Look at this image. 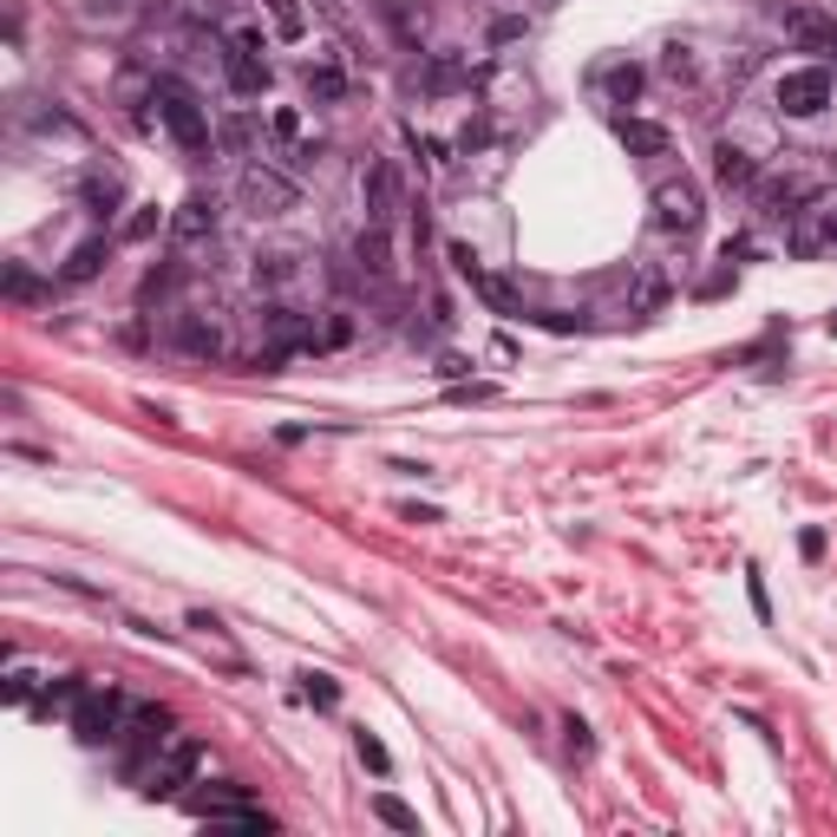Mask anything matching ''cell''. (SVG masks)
<instances>
[{"label":"cell","instance_id":"6da1fadb","mask_svg":"<svg viewBox=\"0 0 837 837\" xmlns=\"http://www.w3.org/2000/svg\"><path fill=\"white\" fill-rule=\"evenodd\" d=\"M151 105H157V124L177 137V151H190V157L210 151V111L196 105V92L183 79H157L151 85Z\"/></svg>","mask_w":837,"mask_h":837},{"label":"cell","instance_id":"7a4b0ae2","mask_svg":"<svg viewBox=\"0 0 837 837\" xmlns=\"http://www.w3.org/2000/svg\"><path fill=\"white\" fill-rule=\"evenodd\" d=\"M223 79H229L236 98H262V92H268V59H262V33H255V26H242V33L223 46Z\"/></svg>","mask_w":837,"mask_h":837},{"label":"cell","instance_id":"3957f363","mask_svg":"<svg viewBox=\"0 0 837 837\" xmlns=\"http://www.w3.org/2000/svg\"><path fill=\"white\" fill-rule=\"evenodd\" d=\"M124 714H131V707H124V694H118V687H92V694L72 707V733H79L85 746H105V740H118V733H124Z\"/></svg>","mask_w":837,"mask_h":837},{"label":"cell","instance_id":"277c9868","mask_svg":"<svg viewBox=\"0 0 837 837\" xmlns=\"http://www.w3.org/2000/svg\"><path fill=\"white\" fill-rule=\"evenodd\" d=\"M832 98H837L832 65H799V72L779 79V111H786V118H818Z\"/></svg>","mask_w":837,"mask_h":837},{"label":"cell","instance_id":"5b68a950","mask_svg":"<svg viewBox=\"0 0 837 837\" xmlns=\"http://www.w3.org/2000/svg\"><path fill=\"white\" fill-rule=\"evenodd\" d=\"M236 190H242V203H249L255 216H288V210H301V190H295L282 170H268V164H249Z\"/></svg>","mask_w":837,"mask_h":837},{"label":"cell","instance_id":"8992f818","mask_svg":"<svg viewBox=\"0 0 837 837\" xmlns=\"http://www.w3.org/2000/svg\"><path fill=\"white\" fill-rule=\"evenodd\" d=\"M203 760H210V753H203V746H196V740H170V746H164V760H157V773H151V786H144V792H151V799H177V792H183V786H190V779H196V773H203Z\"/></svg>","mask_w":837,"mask_h":837},{"label":"cell","instance_id":"52a82bcc","mask_svg":"<svg viewBox=\"0 0 837 837\" xmlns=\"http://www.w3.org/2000/svg\"><path fill=\"white\" fill-rule=\"evenodd\" d=\"M701 216H707V210H701V190H694L687 177H668V183L655 190V223H661V229L694 236V229H701Z\"/></svg>","mask_w":837,"mask_h":837},{"label":"cell","instance_id":"ba28073f","mask_svg":"<svg viewBox=\"0 0 837 837\" xmlns=\"http://www.w3.org/2000/svg\"><path fill=\"white\" fill-rule=\"evenodd\" d=\"M124 740H131V773H137L144 753H164V746H170V707H157V701L131 707V714H124Z\"/></svg>","mask_w":837,"mask_h":837},{"label":"cell","instance_id":"9c48e42d","mask_svg":"<svg viewBox=\"0 0 837 837\" xmlns=\"http://www.w3.org/2000/svg\"><path fill=\"white\" fill-rule=\"evenodd\" d=\"M360 190H367V223H393V210H399V170L386 164V157H373L367 164V177H360Z\"/></svg>","mask_w":837,"mask_h":837},{"label":"cell","instance_id":"30bf717a","mask_svg":"<svg viewBox=\"0 0 837 837\" xmlns=\"http://www.w3.org/2000/svg\"><path fill=\"white\" fill-rule=\"evenodd\" d=\"M170 236H177V242H203V236H216V203H210V196H183L177 216H170Z\"/></svg>","mask_w":837,"mask_h":837},{"label":"cell","instance_id":"8fae6325","mask_svg":"<svg viewBox=\"0 0 837 837\" xmlns=\"http://www.w3.org/2000/svg\"><path fill=\"white\" fill-rule=\"evenodd\" d=\"M615 137H622L635 157H668V131L648 124V118H615Z\"/></svg>","mask_w":837,"mask_h":837},{"label":"cell","instance_id":"7c38bea8","mask_svg":"<svg viewBox=\"0 0 837 837\" xmlns=\"http://www.w3.org/2000/svg\"><path fill=\"white\" fill-rule=\"evenodd\" d=\"M177 340H183V354H196V360H216V354H223V327L203 321V314H183V321H177Z\"/></svg>","mask_w":837,"mask_h":837},{"label":"cell","instance_id":"4fadbf2b","mask_svg":"<svg viewBox=\"0 0 837 837\" xmlns=\"http://www.w3.org/2000/svg\"><path fill=\"white\" fill-rule=\"evenodd\" d=\"M714 177H720L727 190H753V183H760V170H753V157H746L740 144H720V151H714Z\"/></svg>","mask_w":837,"mask_h":837},{"label":"cell","instance_id":"5bb4252c","mask_svg":"<svg viewBox=\"0 0 837 837\" xmlns=\"http://www.w3.org/2000/svg\"><path fill=\"white\" fill-rule=\"evenodd\" d=\"M105 255H111V242H105V236H85V242L65 255V282H92V275L105 268Z\"/></svg>","mask_w":837,"mask_h":837},{"label":"cell","instance_id":"9a60e30c","mask_svg":"<svg viewBox=\"0 0 837 837\" xmlns=\"http://www.w3.org/2000/svg\"><path fill=\"white\" fill-rule=\"evenodd\" d=\"M79 196H85V210H92V216H118V203H124L118 177H98V170H92V177L79 183Z\"/></svg>","mask_w":837,"mask_h":837},{"label":"cell","instance_id":"2e32d148","mask_svg":"<svg viewBox=\"0 0 837 837\" xmlns=\"http://www.w3.org/2000/svg\"><path fill=\"white\" fill-rule=\"evenodd\" d=\"M354 255H360V268H367V275H386V268H393L386 229H380V223H367V229H360V242H354Z\"/></svg>","mask_w":837,"mask_h":837},{"label":"cell","instance_id":"e0dca14e","mask_svg":"<svg viewBox=\"0 0 837 837\" xmlns=\"http://www.w3.org/2000/svg\"><path fill=\"white\" fill-rule=\"evenodd\" d=\"M799 203H805V190H799V183H766V190H760V210H766L773 223H792V216H799Z\"/></svg>","mask_w":837,"mask_h":837},{"label":"cell","instance_id":"ac0fdd59","mask_svg":"<svg viewBox=\"0 0 837 837\" xmlns=\"http://www.w3.org/2000/svg\"><path fill=\"white\" fill-rule=\"evenodd\" d=\"M308 98H321V105H340V98H347V79H340V65H308Z\"/></svg>","mask_w":837,"mask_h":837},{"label":"cell","instance_id":"d6986e66","mask_svg":"<svg viewBox=\"0 0 837 837\" xmlns=\"http://www.w3.org/2000/svg\"><path fill=\"white\" fill-rule=\"evenodd\" d=\"M79 701H85V687H79V681H46L39 714H65V707H79Z\"/></svg>","mask_w":837,"mask_h":837},{"label":"cell","instance_id":"ffe728a7","mask_svg":"<svg viewBox=\"0 0 837 837\" xmlns=\"http://www.w3.org/2000/svg\"><path fill=\"white\" fill-rule=\"evenodd\" d=\"M373 812H380V825H393V832H419V812H412V805H399L393 792H380V799H373Z\"/></svg>","mask_w":837,"mask_h":837},{"label":"cell","instance_id":"44dd1931","mask_svg":"<svg viewBox=\"0 0 837 837\" xmlns=\"http://www.w3.org/2000/svg\"><path fill=\"white\" fill-rule=\"evenodd\" d=\"M602 85H609V98H622V105H629V98L642 92V65H609V72H602Z\"/></svg>","mask_w":837,"mask_h":837},{"label":"cell","instance_id":"7402d4cb","mask_svg":"<svg viewBox=\"0 0 837 837\" xmlns=\"http://www.w3.org/2000/svg\"><path fill=\"white\" fill-rule=\"evenodd\" d=\"M301 694H308L321 714H327V707H340V681H334V674H301Z\"/></svg>","mask_w":837,"mask_h":837},{"label":"cell","instance_id":"603a6c76","mask_svg":"<svg viewBox=\"0 0 837 837\" xmlns=\"http://www.w3.org/2000/svg\"><path fill=\"white\" fill-rule=\"evenodd\" d=\"M354 753H360V766H367V773H380V779L393 773V753H386L373 733H360V740H354Z\"/></svg>","mask_w":837,"mask_h":837},{"label":"cell","instance_id":"cb8c5ba5","mask_svg":"<svg viewBox=\"0 0 837 837\" xmlns=\"http://www.w3.org/2000/svg\"><path fill=\"white\" fill-rule=\"evenodd\" d=\"M465 79H471V72H465L458 59H439V65L426 72V92H452V85H465Z\"/></svg>","mask_w":837,"mask_h":837},{"label":"cell","instance_id":"d4e9b609","mask_svg":"<svg viewBox=\"0 0 837 837\" xmlns=\"http://www.w3.org/2000/svg\"><path fill=\"white\" fill-rule=\"evenodd\" d=\"M268 13H275V33H282V39H301V33H308V20L295 13V0H268Z\"/></svg>","mask_w":837,"mask_h":837},{"label":"cell","instance_id":"484cf974","mask_svg":"<svg viewBox=\"0 0 837 837\" xmlns=\"http://www.w3.org/2000/svg\"><path fill=\"white\" fill-rule=\"evenodd\" d=\"M288 275H295V255H262L255 262V282H268V288H282Z\"/></svg>","mask_w":837,"mask_h":837},{"label":"cell","instance_id":"4316f807","mask_svg":"<svg viewBox=\"0 0 837 837\" xmlns=\"http://www.w3.org/2000/svg\"><path fill=\"white\" fill-rule=\"evenodd\" d=\"M157 223H164L157 210H137V216L124 223V242H151V236H157Z\"/></svg>","mask_w":837,"mask_h":837},{"label":"cell","instance_id":"83f0119b","mask_svg":"<svg viewBox=\"0 0 837 837\" xmlns=\"http://www.w3.org/2000/svg\"><path fill=\"white\" fill-rule=\"evenodd\" d=\"M563 733H570V760H589V753H596V740H589L583 720H563Z\"/></svg>","mask_w":837,"mask_h":837},{"label":"cell","instance_id":"f1b7e54d","mask_svg":"<svg viewBox=\"0 0 837 837\" xmlns=\"http://www.w3.org/2000/svg\"><path fill=\"white\" fill-rule=\"evenodd\" d=\"M393 26H399L406 39H419V33H426V13H419V7H393Z\"/></svg>","mask_w":837,"mask_h":837},{"label":"cell","instance_id":"f546056e","mask_svg":"<svg viewBox=\"0 0 837 837\" xmlns=\"http://www.w3.org/2000/svg\"><path fill=\"white\" fill-rule=\"evenodd\" d=\"M661 72H668V79H694V59H687V46H668Z\"/></svg>","mask_w":837,"mask_h":837},{"label":"cell","instance_id":"4dcf8cb0","mask_svg":"<svg viewBox=\"0 0 837 837\" xmlns=\"http://www.w3.org/2000/svg\"><path fill=\"white\" fill-rule=\"evenodd\" d=\"M170 282H177V268H151V275H144V308H151L157 295H170Z\"/></svg>","mask_w":837,"mask_h":837},{"label":"cell","instance_id":"1f68e13d","mask_svg":"<svg viewBox=\"0 0 837 837\" xmlns=\"http://www.w3.org/2000/svg\"><path fill=\"white\" fill-rule=\"evenodd\" d=\"M33 687H39V674H33V668H20V674H13V681H7V701H26V694H33Z\"/></svg>","mask_w":837,"mask_h":837},{"label":"cell","instance_id":"d6a6232c","mask_svg":"<svg viewBox=\"0 0 837 837\" xmlns=\"http://www.w3.org/2000/svg\"><path fill=\"white\" fill-rule=\"evenodd\" d=\"M832 334H837V314H832Z\"/></svg>","mask_w":837,"mask_h":837}]
</instances>
